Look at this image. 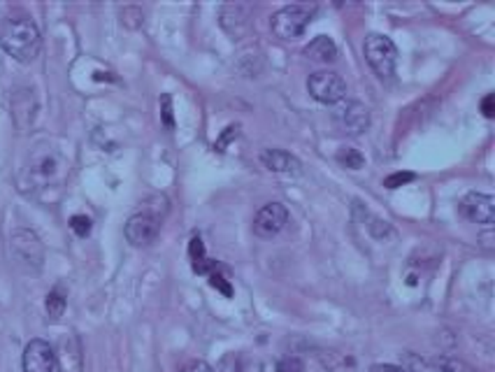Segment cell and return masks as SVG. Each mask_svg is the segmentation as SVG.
<instances>
[{
  "label": "cell",
  "mask_w": 495,
  "mask_h": 372,
  "mask_svg": "<svg viewBox=\"0 0 495 372\" xmlns=\"http://www.w3.org/2000/svg\"><path fill=\"white\" fill-rule=\"evenodd\" d=\"M0 46L19 63L36 61L40 54L42 38L33 17L24 10H13L5 14L0 21Z\"/></svg>",
  "instance_id": "6da1fadb"
},
{
  "label": "cell",
  "mask_w": 495,
  "mask_h": 372,
  "mask_svg": "<svg viewBox=\"0 0 495 372\" xmlns=\"http://www.w3.org/2000/svg\"><path fill=\"white\" fill-rule=\"evenodd\" d=\"M316 14V5H303V3H296V5H286L281 10H277L273 14V21H270V29H273L274 38L280 40H296L307 30V26L312 23Z\"/></svg>",
  "instance_id": "7a4b0ae2"
},
{
  "label": "cell",
  "mask_w": 495,
  "mask_h": 372,
  "mask_svg": "<svg viewBox=\"0 0 495 372\" xmlns=\"http://www.w3.org/2000/svg\"><path fill=\"white\" fill-rule=\"evenodd\" d=\"M363 54H365V61L379 80H393L398 65V49L390 38L370 33L365 38V45H363Z\"/></svg>",
  "instance_id": "3957f363"
},
{
  "label": "cell",
  "mask_w": 495,
  "mask_h": 372,
  "mask_svg": "<svg viewBox=\"0 0 495 372\" xmlns=\"http://www.w3.org/2000/svg\"><path fill=\"white\" fill-rule=\"evenodd\" d=\"M307 91L319 103L338 105L347 96V81L338 72H332V70H319L315 75H309Z\"/></svg>",
  "instance_id": "277c9868"
},
{
  "label": "cell",
  "mask_w": 495,
  "mask_h": 372,
  "mask_svg": "<svg viewBox=\"0 0 495 372\" xmlns=\"http://www.w3.org/2000/svg\"><path fill=\"white\" fill-rule=\"evenodd\" d=\"M332 122L340 128V133L361 135L370 126V112L358 100H342L332 112Z\"/></svg>",
  "instance_id": "5b68a950"
},
{
  "label": "cell",
  "mask_w": 495,
  "mask_h": 372,
  "mask_svg": "<svg viewBox=\"0 0 495 372\" xmlns=\"http://www.w3.org/2000/svg\"><path fill=\"white\" fill-rule=\"evenodd\" d=\"M158 232H161V219L152 212H138L123 226V235L133 247H149L156 242Z\"/></svg>",
  "instance_id": "8992f818"
},
{
  "label": "cell",
  "mask_w": 495,
  "mask_h": 372,
  "mask_svg": "<svg viewBox=\"0 0 495 372\" xmlns=\"http://www.w3.org/2000/svg\"><path fill=\"white\" fill-rule=\"evenodd\" d=\"M289 224V209L281 203H268L263 205L254 216V235L263 240H270L274 235H280Z\"/></svg>",
  "instance_id": "52a82bcc"
},
{
  "label": "cell",
  "mask_w": 495,
  "mask_h": 372,
  "mask_svg": "<svg viewBox=\"0 0 495 372\" xmlns=\"http://www.w3.org/2000/svg\"><path fill=\"white\" fill-rule=\"evenodd\" d=\"M26 170H29L30 184L47 186L63 177L65 165L56 151H49V154H38V156L30 158V165Z\"/></svg>",
  "instance_id": "ba28073f"
},
{
  "label": "cell",
  "mask_w": 495,
  "mask_h": 372,
  "mask_svg": "<svg viewBox=\"0 0 495 372\" xmlns=\"http://www.w3.org/2000/svg\"><path fill=\"white\" fill-rule=\"evenodd\" d=\"M460 215L466 216L472 224H483V226H491L495 221V200L493 196H486V193H467L458 205Z\"/></svg>",
  "instance_id": "9c48e42d"
},
{
  "label": "cell",
  "mask_w": 495,
  "mask_h": 372,
  "mask_svg": "<svg viewBox=\"0 0 495 372\" xmlns=\"http://www.w3.org/2000/svg\"><path fill=\"white\" fill-rule=\"evenodd\" d=\"M21 366L24 372H54L56 368V356H54V347L47 340H30L21 356Z\"/></svg>",
  "instance_id": "30bf717a"
},
{
  "label": "cell",
  "mask_w": 495,
  "mask_h": 372,
  "mask_svg": "<svg viewBox=\"0 0 495 372\" xmlns=\"http://www.w3.org/2000/svg\"><path fill=\"white\" fill-rule=\"evenodd\" d=\"M54 356H56L59 372H84L82 342H80V337L75 333L61 337L59 347L54 349Z\"/></svg>",
  "instance_id": "8fae6325"
},
{
  "label": "cell",
  "mask_w": 495,
  "mask_h": 372,
  "mask_svg": "<svg viewBox=\"0 0 495 372\" xmlns=\"http://www.w3.org/2000/svg\"><path fill=\"white\" fill-rule=\"evenodd\" d=\"M261 163L270 170V173H277V174L298 177V174L303 173V163L284 149H263Z\"/></svg>",
  "instance_id": "7c38bea8"
},
{
  "label": "cell",
  "mask_w": 495,
  "mask_h": 372,
  "mask_svg": "<svg viewBox=\"0 0 495 372\" xmlns=\"http://www.w3.org/2000/svg\"><path fill=\"white\" fill-rule=\"evenodd\" d=\"M13 247L19 261L36 263V266H40L42 244L40 240H38V235H33L30 231H17L13 235Z\"/></svg>",
  "instance_id": "4fadbf2b"
},
{
  "label": "cell",
  "mask_w": 495,
  "mask_h": 372,
  "mask_svg": "<svg viewBox=\"0 0 495 372\" xmlns=\"http://www.w3.org/2000/svg\"><path fill=\"white\" fill-rule=\"evenodd\" d=\"M222 26L226 29L228 35L239 38L245 35V30L249 29V5H226L222 10Z\"/></svg>",
  "instance_id": "5bb4252c"
},
{
  "label": "cell",
  "mask_w": 495,
  "mask_h": 372,
  "mask_svg": "<svg viewBox=\"0 0 495 372\" xmlns=\"http://www.w3.org/2000/svg\"><path fill=\"white\" fill-rule=\"evenodd\" d=\"M189 258H191V270L196 275H207L212 273V270H216V267L222 266L219 261H214V258H210V256L205 254V244L203 240H200V235H193L191 242H189Z\"/></svg>",
  "instance_id": "9a60e30c"
},
{
  "label": "cell",
  "mask_w": 495,
  "mask_h": 372,
  "mask_svg": "<svg viewBox=\"0 0 495 372\" xmlns=\"http://www.w3.org/2000/svg\"><path fill=\"white\" fill-rule=\"evenodd\" d=\"M305 56L315 63H331L338 58V45L328 38V35H319L315 40L305 46Z\"/></svg>",
  "instance_id": "2e32d148"
},
{
  "label": "cell",
  "mask_w": 495,
  "mask_h": 372,
  "mask_svg": "<svg viewBox=\"0 0 495 372\" xmlns=\"http://www.w3.org/2000/svg\"><path fill=\"white\" fill-rule=\"evenodd\" d=\"M432 366H437L442 372H482L474 366H470V363H466V360L456 359V356H437L432 360Z\"/></svg>",
  "instance_id": "e0dca14e"
},
{
  "label": "cell",
  "mask_w": 495,
  "mask_h": 372,
  "mask_svg": "<svg viewBox=\"0 0 495 372\" xmlns=\"http://www.w3.org/2000/svg\"><path fill=\"white\" fill-rule=\"evenodd\" d=\"M335 158H338L340 165H344V168L349 170H361L363 165H365V156H363L358 149H354V147H342V149L335 154Z\"/></svg>",
  "instance_id": "ac0fdd59"
},
{
  "label": "cell",
  "mask_w": 495,
  "mask_h": 372,
  "mask_svg": "<svg viewBox=\"0 0 495 372\" xmlns=\"http://www.w3.org/2000/svg\"><path fill=\"white\" fill-rule=\"evenodd\" d=\"M207 279H210L212 289L222 291L226 298H233V286H231V279H228V267L226 266H219L216 270H212V273L207 275Z\"/></svg>",
  "instance_id": "d6986e66"
},
{
  "label": "cell",
  "mask_w": 495,
  "mask_h": 372,
  "mask_svg": "<svg viewBox=\"0 0 495 372\" xmlns=\"http://www.w3.org/2000/svg\"><path fill=\"white\" fill-rule=\"evenodd\" d=\"M45 308H47V314H49V319H52V321H59L61 317H63V312H65V296H63V293H61V289L49 291V296H47V302H45Z\"/></svg>",
  "instance_id": "ffe728a7"
},
{
  "label": "cell",
  "mask_w": 495,
  "mask_h": 372,
  "mask_svg": "<svg viewBox=\"0 0 495 372\" xmlns=\"http://www.w3.org/2000/svg\"><path fill=\"white\" fill-rule=\"evenodd\" d=\"M71 231L75 232L77 238H87L88 232H91V219L87 215L71 216Z\"/></svg>",
  "instance_id": "44dd1931"
},
{
  "label": "cell",
  "mask_w": 495,
  "mask_h": 372,
  "mask_svg": "<svg viewBox=\"0 0 495 372\" xmlns=\"http://www.w3.org/2000/svg\"><path fill=\"white\" fill-rule=\"evenodd\" d=\"M161 119H164V126L168 128V131H172V128H175V114H172V96H170V93H165L164 98H161Z\"/></svg>",
  "instance_id": "7402d4cb"
},
{
  "label": "cell",
  "mask_w": 495,
  "mask_h": 372,
  "mask_svg": "<svg viewBox=\"0 0 495 372\" xmlns=\"http://www.w3.org/2000/svg\"><path fill=\"white\" fill-rule=\"evenodd\" d=\"M414 180H416V174L407 173V170H405V173L389 174V177L384 180V186H386V189H400V186L409 184V182H414Z\"/></svg>",
  "instance_id": "603a6c76"
},
{
  "label": "cell",
  "mask_w": 495,
  "mask_h": 372,
  "mask_svg": "<svg viewBox=\"0 0 495 372\" xmlns=\"http://www.w3.org/2000/svg\"><path fill=\"white\" fill-rule=\"evenodd\" d=\"M239 135V123H231V126L226 128L222 133V138L214 142V149L216 151H226V147L231 145V140H235Z\"/></svg>",
  "instance_id": "cb8c5ba5"
},
{
  "label": "cell",
  "mask_w": 495,
  "mask_h": 372,
  "mask_svg": "<svg viewBox=\"0 0 495 372\" xmlns=\"http://www.w3.org/2000/svg\"><path fill=\"white\" fill-rule=\"evenodd\" d=\"M305 363L298 356H286L277 363V372H303Z\"/></svg>",
  "instance_id": "d4e9b609"
},
{
  "label": "cell",
  "mask_w": 495,
  "mask_h": 372,
  "mask_svg": "<svg viewBox=\"0 0 495 372\" xmlns=\"http://www.w3.org/2000/svg\"><path fill=\"white\" fill-rule=\"evenodd\" d=\"M180 372H214V368H212L207 360L193 359V360H187V363L180 368Z\"/></svg>",
  "instance_id": "484cf974"
},
{
  "label": "cell",
  "mask_w": 495,
  "mask_h": 372,
  "mask_svg": "<svg viewBox=\"0 0 495 372\" xmlns=\"http://www.w3.org/2000/svg\"><path fill=\"white\" fill-rule=\"evenodd\" d=\"M239 372H263L261 360L245 359V356H242V360H239Z\"/></svg>",
  "instance_id": "4316f807"
},
{
  "label": "cell",
  "mask_w": 495,
  "mask_h": 372,
  "mask_svg": "<svg viewBox=\"0 0 495 372\" xmlns=\"http://www.w3.org/2000/svg\"><path fill=\"white\" fill-rule=\"evenodd\" d=\"M482 112H483V116H486V119H493V116H495V96H493V93L483 96Z\"/></svg>",
  "instance_id": "83f0119b"
},
{
  "label": "cell",
  "mask_w": 495,
  "mask_h": 372,
  "mask_svg": "<svg viewBox=\"0 0 495 372\" xmlns=\"http://www.w3.org/2000/svg\"><path fill=\"white\" fill-rule=\"evenodd\" d=\"M373 372H409L407 368H400V366H390V363H379V366H373Z\"/></svg>",
  "instance_id": "f1b7e54d"
}]
</instances>
